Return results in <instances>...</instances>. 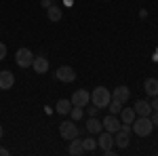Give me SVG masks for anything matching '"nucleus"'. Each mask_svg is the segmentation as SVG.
<instances>
[{
  "instance_id": "nucleus-1",
  "label": "nucleus",
  "mask_w": 158,
  "mask_h": 156,
  "mask_svg": "<svg viewBox=\"0 0 158 156\" xmlns=\"http://www.w3.org/2000/svg\"><path fill=\"white\" fill-rule=\"evenodd\" d=\"M110 99H112V91H108L106 86H97L91 91V103H95L97 108H108Z\"/></svg>"
},
{
  "instance_id": "nucleus-32",
  "label": "nucleus",
  "mask_w": 158,
  "mask_h": 156,
  "mask_svg": "<svg viewBox=\"0 0 158 156\" xmlns=\"http://www.w3.org/2000/svg\"><path fill=\"white\" fill-rule=\"evenodd\" d=\"M106 2H108V0H106Z\"/></svg>"
},
{
  "instance_id": "nucleus-15",
  "label": "nucleus",
  "mask_w": 158,
  "mask_h": 156,
  "mask_svg": "<svg viewBox=\"0 0 158 156\" xmlns=\"http://www.w3.org/2000/svg\"><path fill=\"white\" fill-rule=\"evenodd\" d=\"M47 17H49V21L51 23H57V21H61V17H63V11H61L59 6H49L47 9Z\"/></svg>"
},
{
  "instance_id": "nucleus-30",
  "label": "nucleus",
  "mask_w": 158,
  "mask_h": 156,
  "mask_svg": "<svg viewBox=\"0 0 158 156\" xmlns=\"http://www.w3.org/2000/svg\"><path fill=\"white\" fill-rule=\"evenodd\" d=\"M2 135H4V129H2V124H0V139H2Z\"/></svg>"
},
{
  "instance_id": "nucleus-10",
  "label": "nucleus",
  "mask_w": 158,
  "mask_h": 156,
  "mask_svg": "<svg viewBox=\"0 0 158 156\" xmlns=\"http://www.w3.org/2000/svg\"><path fill=\"white\" fill-rule=\"evenodd\" d=\"M13 84H15V76H13V72L2 70V72H0V91H9V89H13Z\"/></svg>"
},
{
  "instance_id": "nucleus-12",
  "label": "nucleus",
  "mask_w": 158,
  "mask_h": 156,
  "mask_svg": "<svg viewBox=\"0 0 158 156\" xmlns=\"http://www.w3.org/2000/svg\"><path fill=\"white\" fill-rule=\"evenodd\" d=\"M32 68H34L36 74H47L49 72V59L42 57V55H38V57H34V61H32Z\"/></svg>"
},
{
  "instance_id": "nucleus-31",
  "label": "nucleus",
  "mask_w": 158,
  "mask_h": 156,
  "mask_svg": "<svg viewBox=\"0 0 158 156\" xmlns=\"http://www.w3.org/2000/svg\"><path fill=\"white\" fill-rule=\"evenodd\" d=\"M156 55H158V51H156Z\"/></svg>"
},
{
  "instance_id": "nucleus-23",
  "label": "nucleus",
  "mask_w": 158,
  "mask_h": 156,
  "mask_svg": "<svg viewBox=\"0 0 158 156\" xmlns=\"http://www.w3.org/2000/svg\"><path fill=\"white\" fill-rule=\"evenodd\" d=\"M97 106H95V103H91V106H86V114H89V116H97Z\"/></svg>"
},
{
  "instance_id": "nucleus-9",
  "label": "nucleus",
  "mask_w": 158,
  "mask_h": 156,
  "mask_svg": "<svg viewBox=\"0 0 158 156\" xmlns=\"http://www.w3.org/2000/svg\"><path fill=\"white\" fill-rule=\"evenodd\" d=\"M114 145V133H99V139H97V148H101V152H106V150H110Z\"/></svg>"
},
{
  "instance_id": "nucleus-4",
  "label": "nucleus",
  "mask_w": 158,
  "mask_h": 156,
  "mask_svg": "<svg viewBox=\"0 0 158 156\" xmlns=\"http://www.w3.org/2000/svg\"><path fill=\"white\" fill-rule=\"evenodd\" d=\"M59 135L65 139V141H70V139H74V137H78L76 120H65V122H61V124H59Z\"/></svg>"
},
{
  "instance_id": "nucleus-21",
  "label": "nucleus",
  "mask_w": 158,
  "mask_h": 156,
  "mask_svg": "<svg viewBox=\"0 0 158 156\" xmlns=\"http://www.w3.org/2000/svg\"><path fill=\"white\" fill-rule=\"evenodd\" d=\"M82 145H85V152H93V150H97V139L85 137V139H82Z\"/></svg>"
},
{
  "instance_id": "nucleus-28",
  "label": "nucleus",
  "mask_w": 158,
  "mask_h": 156,
  "mask_svg": "<svg viewBox=\"0 0 158 156\" xmlns=\"http://www.w3.org/2000/svg\"><path fill=\"white\" fill-rule=\"evenodd\" d=\"M9 154H11V152H9L6 148H2V145H0V156H9Z\"/></svg>"
},
{
  "instance_id": "nucleus-26",
  "label": "nucleus",
  "mask_w": 158,
  "mask_h": 156,
  "mask_svg": "<svg viewBox=\"0 0 158 156\" xmlns=\"http://www.w3.org/2000/svg\"><path fill=\"white\" fill-rule=\"evenodd\" d=\"M40 6L49 9V6H53V0H40Z\"/></svg>"
},
{
  "instance_id": "nucleus-20",
  "label": "nucleus",
  "mask_w": 158,
  "mask_h": 156,
  "mask_svg": "<svg viewBox=\"0 0 158 156\" xmlns=\"http://www.w3.org/2000/svg\"><path fill=\"white\" fill-rule=\"evenodd\" d=\"M108 110H110V114H120V110H122V101H118V99H110V103H108Z\"/></svg>"
},
{
  "instance_id": "nucleus-14",
  "label": "nucleus",
  "mask_w": 158,
  "mask_h": 156,
  "mask_svg": "<svg viewBox=\"0 0 158 156\" xmlns=\"http://www.w3.org/2000/svg\"><path fill=\"white\" fill-rule=\"evenodd\" d=\"M68 152H70L72 156L85 154V145H82V139H80V137H74V139H70V148H68Z\"/></svg>"
},
{
  "instance_id": "nucleus-7",
  "label": "nucleus",
  "mask_w": 158,
  "mask_h": 156,
  "mask_svg": "<svg viewBox=\"0 0 158 156\" xmlns=\"http://www.w3.org/2000/svg\"><path fill=\"white\" fill-rule=\"evenodd\" d=\"M55 76H57V80H61V82H74L76 80V72H74V68H70V65H61L59 70L55 72Z\"/></svg>"
},
{
  "instance_id": "nucleus-2",
  "label": "nucleus",
  "mask_w": 158,
  "mask_h": 156,
  "mask_svg": "<svg viewBox=\"0 0 158 156\" xmlns=\"http://www.w3.org/2000/svg\"><path fill=\"white\" fill-rule=\"evenodd\" d=\"M131 133H133V127L131 124H127V122H122L120 129L114 133V145H118V148H127V145L131 144Z\"/></svg>"
},
{
  "instance_id": "nucleus-6",
  "label": "nucleus",
  "mask_w": 158,
  "mask_h": 156,
  "mask_svg": "<svg viewBox=\"0 0 158 156\" xmlns=\"http://www.w3.org/2000/svg\"><path fill=\"white\" fill-rule=\"evenodd\" d=\"M70 101H72V106L86 108V106L91 103V93H89V91H85V89H78V91H74V95L70 97Z\"/></svg>"
},
{
  "instance_id": "nucleus-8",
  "label": "nucleus",
  "mask_w": 158,
  "mask_h": 156,
  "mask_svg": "<svg viewBox=\"0 0 158 156\" xmlns=\"http://www.w3.org/2000/svg\"><path fill=\"white\" fill-rule=\"evenodd\" d=\"M101 124H103V131H108V133H116L120 129V120H118L116 114H108L106 118L101 120Z\"/></svg>"
},
{
  "instance_id": "nucleus-27",
  "label": "nucleus",
  "mask_w": 158,
  "mask_h": 156,
  "mask_svg": "<svg viewBox=\"0 0 158 156\" xmlns=\"http://www.w3.org/2000/svg\"><path fill=\"white\" fill-rule=\"evenodd\" d=\"M150 106H152V110H158V95L152 99V103H150Z\"/></svg>"
},
{
  "instance_id": "nucleus-22",
  "label": "nucleus",
  "mask_w": 158,
  "mask_h": 156,
  "mask_svg": "<svg viewBox=\"0 0 158 156\" xmlns=\"http://www.w3.org/2000/svg\"><path fill=\"white\" fill-rule=\"evenodd\" d=\"M82 116H85V108L72 106V110H70V118H72V120H80Z\"/></svg>"
},
{
  "instance_id": "nucleus-29",
  "label": "nucleus",
  "mask_w": 158,
  "mask_h": 156,
  "mask_svg": "<svg viewBox=\"0 0 158 156\" xmlns=\"http://www.w3.org/2000/svg\"><path fill=\"white\" fill-rule=\"evenodd\" d=\"M63 4H65V6H70V4H72V0H63Z\"/></svg>"
},
{
  "instance_id": "nucleus-13",
  "label": "nucleus",
  "mask_w": 158,
  "mask_h": 156,
  "mask_svg": "<svg viewBox=\"0 0 158 156\" xmlns=\"http://www.w3.org/2000/svg\"><path fill=\"white\" fill-rule=\"evenodd\" d=\"M135 114L137 116H150L152 114V106H150V101L146 99H139V101H135Z\"/></svg>"
},
{
  "instance_id": "nucleus-3",
  "label": "nucleus",
  "mask_w": 158,
  "mask_h": 156,
  "mask_svg": "<svg viewBox=\"0 0 158 156\" xmlns=\"http://www.w3.org/2000/svg\"><path fill=\"white\" fill-rule=\"evenodd\" d=\"M131 127H133L135 135H139V137H148V135L152 133V129H154L150 116H139V118H135L133 122H131Z\"/></svg>"
},
{
  "instance_id": "nucleus-11",
  "label": "nucleus",
  "mask_w": 158,
  "mask_h": 156,
  "mask_svg": "<svg viewBox=\"0 0 158 156\" xmlns=\"http://www.w3.org/2000/svg\"><path fill=\"white\" fill-rule=\"evenodd\" d=\"M112 99H118V101H122V103H127V101L131 99V91H129V86H124V84L116 86V89L112 91Z\"/></svg>"
},
{
  "instance_id": "nucleus-16",
  "label": "nucleus",
  "mask_w": 158,
  "mask_h": 156,
  "mask_svg": "<svg viewBox=\"0 0 158 156\" xmlns=\"http://www.w3.org/2000/svg\"><path fill=\"white\" fill-rule=\"evenodd\" d=\"M101 129H103L101 120H97V116H89V120H86V131L89 133H101Z\"/></svg>"
},
{
  "instance_id": "nucleus-18",
  "label": "nucleus",
  "mask_w": 158,
  "mask_h": 156,
  "mask_svg": "<svg viewBox=\"0 0 158 156\" xmlns=\"http://www.w3.org/2000/svg\"><path fill=\"white\" fill-rule=\"evenodd\" d=\"M55 110L65 116V114H70V110H72V101H70V99H59L57 106H55Z\"/></svg>"
},
{
  "instance_id": "nucleus-25",
  "label": "nucleus",
  "mask_w": 158,
  "mask_h": 156,
  "mask_svg": "<svg viewBox=\"0 0 158 156\" xmlns=\"http://www.w3.org/2000/svg\"><path fill=\"white\" fill-rule=\"evenodd\" d=\"M4 57H6V44H4V42H0V61L4 59Z\"/></svg>"
},
{
  "instance_id": "nucleus-24",
  "label": "nucleus",
  "mask_w": 158,
  "mask_h": 156,
  "mask_svg": "<svg viewBox=\"0 0 158 156\" xmlns=\"http://www.w3.org/2000/svg\"><path fill=\"white\" fill-rule=\"evenodd\" d=\"M150 120H152V124L158 127V110H152V114H150Z\"/></svg>"
},
{
  "instance_id": "nucleus-17",
  "label": "nucleus",
  "mask_w": 158,
  "mask_h": 156,
  "mask_svg": "<svg viewBox=\"0 0 158 156\" xmlns=\"http://www.w3.org/2000/svg\"><path fill=\"white\" fill-rule=\"evenodd\" d=\"M143 89H146V93L150 97H156L158 95V80L156 78H148L146 82H143Z\"/></svg>"
},
{
  "instance_id": "nucleus-5",
  "label": "nucleus",
  "mask_w": 158,
  "mask_h": 156,
  "mask_svg": "<svg viewBox=\"0 0 158 156\" xmlns=\"http://www.w3.org/2000/svg\"><path fill=\"white\" fill-rule=\"evenodd\" d=\"M15 61H17V65L19 68H32V61H34V53L30 51V48H19L17 51V55H15Z\"/></svg>"
},
{
  "instance_id": "nucleus-19",
  "label": "nucleus",
  "mask_w": 158,
  "mask_h": 156,
  "mask_svg": "<svg viewBox=\"0 0 158 156\" xmlns=\"http://www.w3.org/2000/svg\"><path fill=\"white\" fill-rule=\"evenodd\" d=\"M120 120L127 122V124H131V122L135 120V110L133 108H122L120 110Z\"/></svg>"
}]
</instances>
